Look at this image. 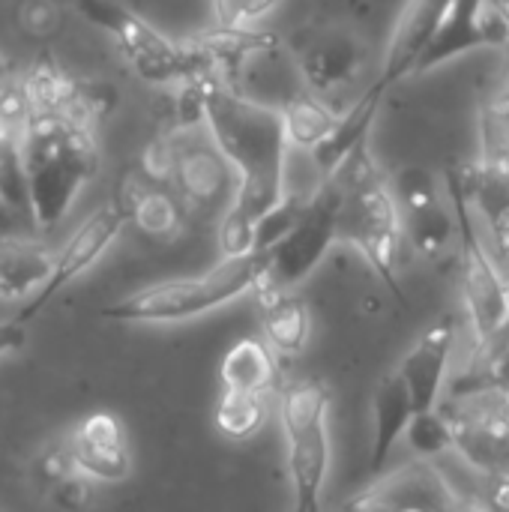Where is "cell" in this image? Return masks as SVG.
<instances>
[{"label":"cell","instance_id":"1","mask_svg":"<svg viewBox=\"0 0 509 512\" xmlns=\"http://www.w3.org/2000/svg\"><path fill=\"white\" fill-rule=\"evenodd\" d=\"M204 126L237 174L234 201L219 219V246L225 258L255 252L258 225L288 195L291 147L282 114L213 78L204 99Z\"/></svg>","mask_w":509,"mask_h":512},{"label":"cell","instance_id":"2","mask_svg":"<svg viewBox=\"0 0 509 512\" xmlns=\"http://www.w3.org/2000/svg\"><path fill=\"white\" fill-rule=\"evenodd\" d=\"M18 141L27 177V219L39 231H51L99 168L93 129L63 114L33 111Z\"/></svg>","mask_w":509,"mask_h":512},{"label":"cell","instance_id":"3","mask_svg":"<svg viewBox=\"0 0 509 512\" xmlns=\"http://www.w3.org/2000/svg\"><path fill=\"white\" fill-rule=\"evenodd\" d=\"M339 192L336 210V240L351 243L363 252L381 282L405 303V291L396 279V261L402 246V216L390 183L378 174L369 150H357L333 177H327Z\"/></svg>","mask_w":509,"mask_h":512},{"label":"cell","instance_id":"4","mask_svg":"<svg viewBox=\"0 0 509 512\" xmlns=\"http://www.w3.org/2000/svg\"><path fill=\"white\" fill-rule=\"evenodd\" d=\"M261 279V252L222 258L201 276L165 279L120 297L99 315L111 324H177L207 315L246 291H255Z\"/></svg>","mask_w":509,"mask_h":512},{"label":"cell","instance_id":"5","mask_svg":"<svg viewBox=\"0 0 509 512\" xmlns=\"http://www.w3.org/2000/svg\"><path fill=\"white\" fill-rule=\"evenodd\" d=\"M279 426L294 489L291 512H321L330 474V390L318 378L282 384Z\"/></svg>","mask_w":509,"mask_h":512},{"label":"cell","instance_id":"6","mask_svg":"<svg viewBox=\"0 0 509 512\" xmlns=\"http://www.w3.org/2000/svg\"><path fill=\"white\" fill-rule=\"evenodd\" d=\"M336 210L339 192L330 180L306 198L300 216L288 225L282 237H276L261 252V279L255 285L258 297L285 294L300 285L315 267L327 258V252L339 243L336 240Z\"/></svg>","mask_w":509,"mask_h":512},{"label":"cell","instance_id":"7","mask_svg":"<svg viewBox=\"0 0 509 512\" xmlns=\"http://www.w3.org/2000/svg\"><path fill=\"white\" fill-rule=\"evenodd\" d=\"M450 207L456 213L459 228V264H462V294L468 321L474 327V336L480 345L495 342L509 324V282L501 276L471 210V189L459 183V177H450L447 183Z\"/></svg>","mask_w":509,"mask_h":512},{"label":"cell","instance_id":"8","mask_svg":"<svg viewBox=\"0 0 509 512\" xmlns=\"http://www.w3.org/2000/svg\"><path fill=\"white\" fill-rule=\"evenodd\" d=\"M168 147V189L177 195L186 213L225 216L237 192V174L213 144L207 126L174 129L165 138Z\"/></svg>","mask_w":509,"mask_h":512},{"label":"cell","instance_id":"9","mask_svg":"<svg viewBox=\"0 0 509 512\" xmlns=\"http://www.w3.org/2000/svg\"><path fill=\"white\" fill-rule=\"evenodd\" d=\"M78 9L93 27L105 30L117 42L138 78L150 84H177L183 78H198L183 42L168 39L132 9L111 0H78Z\"/></svg>","mask_w":509,"mask_h":512},{"label":"cell","instance_id":"10","mask_svg":"<svg viewBox=\"0 0 509 512\" xmlns=\"http://www.w3.org/2000/svg\"><path fill=\"white\" fill-rule=\"evenodd\" d=\"M342 512H483L462 501L447 477L426 459H411L375 474L342 501Z\"/></svg>","mask_w":509,"mask_h":512},{"label":"cell","instance_id":"11","mask_svg":"<svg viewBox=\"0 0 509 512\" xmlns=\"http://www.w3.org/2000/svg\"><path fill=\"white\" fill-rule=\"evenodd\" d=\"M126 213H123V207L117 204V198L114 201H108L105 207H99V210H93L78 228H75V234L63 243V249L60 252H54V267H51V276H48V282L39 288V294L36 297H30L27 300V306L15 315L21 324H27L30 318H36L66 285H72L84 270H90L102 255H105V249L120 237V231L126 228Z\"/></svg>","mask_w":509,"mask_h":512},{"label":"cell","instance_id":"12","mask_svg":"<svg viewBox=\"0 0 509 512\" xmlns=\"http://www.w3.org/2000/svg\"><path fill=\"white\" fill-rule=\"evenodd\" d=\"M456 339H459V324L453 318H441L402 357L396 372L402 375V381H405V387L411 393L414 414L438 411L444 381L450 375V360H453V351H456Z\"/></svg>","mask_w":509,"mask_h":512},{"label":"cell","instance_id":"13","mask_svg":"<svg viewBox=\"0 0 509 512\" xmlns=\"http://www.w3.org/2000/svg\"><path fill=\"white\" fill-rule=\"evenodd\" d=\"M72 468L99 483H123L129 477V450L123 426L114 414L96 411L78 423L66 444Z\"/></svg>","mask_w":509,"mask_h":512},{"label":"cell","instance_id":"14","mask_svg":"<svg viewBox=\"0 0 509 512\" xmlns=\"http://www.w3.org/2000/svg\"><path fill=\"white\" fill-rule=\"evenodd\" d=\"M450 0H408L396 33L390 39L387 48V60H384V72H381V84L390 87L393 81H399L402 75L414 72L420 54L429 48V42L435 39L444 15H447Z\"/></svg>","mask_w":509,"mask_h":512},{"label":"cell","instance_id":"15","mask_svg":"<svg viewBox=\"0 0 509 512\" xmlns=\"http://www.w3.org/2000/svg\"><path fill=\"white\" fill-rule=\"evenodd\" d=\"M384 84L381 81H375L339 120H336V126H333V132L309 153L312 156V162H315V168H318V174H321V180H327V177H333L357 150H363L366 147V141H369V132H372V123H375V117H378V108H381V99H384Z\"/></svg>","mask_w":509,"mask_h":512},{"label":"cell","instance_id":"16","mask_svg":"<svg viewBox=\"0 0 509 512\" xmlns=\"http://www.w3.org/2000/svg\"><path fill=\"white\" fill-rule=\"evenodd\" d=\"M54 249L36 237L0 234V300H30L48 282Z\"/></svg>","mask_w":509,"mask_h":512},{"label":"cell","instance_id":"17","mask_svg":"<svg viewBox=\"0 0 509 512\" xmlns=\"http://www.w3.org/2000/svg\"><path fill=\"white\" fill-rule=\"evenodd\" d=\"M414 417V402L411 393L402 381V375L393 369L390 375L381 378V384L375 387V399H372V453H369V471L381 474L396 441L405 438V429Z\"/></svg>","mask_w":509,"mask_h":512},{"label":"cell","instance_id":"18","mask_svg":"<svg viewBox=\"0 0 509 512\" xmlns=\"http://www.w3.org/2000/svg\"><path fill=\"white\" fill-rule=\"evenodd\" d=\"M117 204L123 207L126 219L135 222L141 231L156 234V237H168L180 228V222L186 219L183 204L177 201V195L162 186V183H141V180H126V186H120Z\"/></svg>","mask_w":509,"mask_h":512},{"label":"cell","instance_id":"19","mask_svg":"<svg viewBox=\"0 0 509 512\" xmlns=\"http://www.w3.org/2000/svg\"><path fill=\"white\" fill-rule=\"evenodd\" d=\"M486 6L489 0H450L447 15L435 33V39L429 42V48L420 54L414 72L432 69L450 57H456L465 48L483 45V18H486Z\"/></svg>","mask_w":509,"mask_h":512},{"label":"cell","instance_id":"20","mask_svg":"<svg viewBox=\"0 0 509 512\" xmlns=\"http://www.w3.org/2000/svg\"><path fill=\"white\" fill-rule=\"evenodd\" d=\"M222 390L225 393H252V396H270L276 390V360L267 342L258 339H240L234 342L219 366Z\"/></svg>","mask_w":509,"mask_h":512},{"label":"cell","instance_id":"21","mask_svg":"<svg viewBox=\"0 0 509 512\" xmlns=\"http://www.w3.org/2000/svg\"><path fill=\"white\" fill-rule=\"evenodd\" d=\"M261 303H264L261 321H264L267 345L285 357H297L306 348L309 333H312L309 306L300 297H294L291 291L267 294V297H261Z\"/></svg>","mask_w":509,"mask_h":512},{"label":"cell","instance_id":"22","mask_svg":"<svg viewBox=\"0 0 509 512\" xmlns=\"http://www.w3.org/2000/svg\"><path fill=\"white\" fill-rule=\"evenodd\" d=\"M282 114V126H285V138L291 150H303L312 153L336 126L339 114L333 108H327L315 93H294L285 99V105L279 108Z\"/></svg>","mask_w":509,"mask_h":512},{"label":"cell","instance_id":"23","mask_svg":"<svg viewBox=\"0 0 509 512\" xmlns=\"http://www.w3.org/2000/svg\"><path fill=\"white\" fill-rule=\"evenodd\" d=\"M21 84L30 99V108L42 114H63L78 93V81L51 57H39L21 78Z\"/></svg>","mask_w":509,"mask_h":512},{"label":"cell","instance_id":"24","mask_svg":"<svg viewBox=\"0 0 509 512\" xmlns=\"http://www.w3.org/2000/svg\"><path fill=\"white\" fill-rule=\"evenodd\" d=\"M402 237L411 240L414 252L423 258H438L450 249V243L459 237L456 228V213L450 204H435L417 213H405L402 216Z\"/></svg>","mask_w":509,"mask_h":512},{"label":"cell","instance_id":"25","mask_svg":"<svg viewBox=\"0 0 509 512\" xmlns=\"http://www.w3.org/2000/svg\"><path fill=\"white\" fill-rule=\"evenodd\" d=\"M360 60H363L360 45L348 36H339V39H330V42L312 48V54L306 60V75H309L312 87L333 90V87L348 84L357 75Z\"/></svg>","mask_w":509,"mask_h":512},{"label":"cell","instance_id":"26","mask_svg":"<svg viewBox=\"0 0 509 512\" xmlns=\"http://www.w3.org/2000/svg\"><path fill=\"white\" fill-rule=\"evenodd\" d=\"M267 417V396H252V393H222L216 405V426L222 435L243 441L252 438Z\"/></svg>","mask_w":509,"mask_h":512},{"label":"cell","instance_id":"27","mask_svg":"<svg viewBox=\"0 0 509 512\" xmlns=\"http://www.w3.org/2000/svg\"><path fill=\"white\" fill-rule=\"evenodd\" d=\"M405 438H408L411 450L417 453V459H426V462L456 450V444H459L456 426L447 417H441L438 411L414 414L405 429Z\"/></svg>","mask_w":509,"mask_h":512},{"label":"cell","instance_id":"28","mask_svg":"<svg viewBox=\"0 0 509 512\" xmlns=\"http://www.w3.org/2000/svg\"><path fill=\"white\" fill-rule=\"evenodd\" d=\"M390 192L396 198V207H399V216L405 213H417V210H426V207H435L441 204V183L438 177L423 168V165H408L402 168L393 183H390Z\"/></svg>","mask_w":509,"mask_h":512},{"label":"cell","instance_id":"29","mask_svg":"<svg viewBox=\"0 0 509 512\" xmlns=\"http://www.w3.org/2000/svg\"><path fill=\"white\" fill-rule=\"evenodd\" d=\"M0 204L18 219H27V177L21 159V141L12 132L0 135Z\"/></svg>","mask_w":509,"mask_h":512},{"label":"cell","instance_id":"30","mask_svg":"<svg viewBox=\"0 0 509 512\" xmlns=\"http://www.w3.org/2000/svg\"><path fill=\"white\" fill-rule=\"evenodd\" d=\"M282 0H210L216 27L225 30H249L267 15H273Z\"/></svg>","mask_w":509,"mask_h":512},{"label":"cell","instance_id":"31","mask_svg":"<svg viewBox=\"0 0 509 512\" xmlns=\"http://www.w3.org/2000/svg\"><path fill=\"white\" fill-rule=\"evenodd\" d=\"M30 114H33V108H30V99L24 93V84L15 81L12 75H3L0 78V129L21 135Z\"/></svg>","mask_w":509,"mask_h":512},{"label":"cell","instance_id":"32","mask_svg":"<svg viewBox=\"0 0 509 512\" xmlns=\"http://www.w3.org/2000/svg\"><path fill=\"white\" fill-rule=\"evenodd\" d=\"M27 324H21L15 315L0 321V357H9V354H18L24 345H27Z\"/></svg>","mask_w":509,"mask_h":512},{"label":"cell","instance_id":"33","mask_svg":"<svg viewBox=\"0 0 509 512\" xmlns=\"http://www.w3.org/2000/svg\"><path fill=\"white\" fill-rule=\"evenodd\" d=\"M492 504H495V510L498 512H509V474L495 483V489H492Z\"/></svg>","mask_w":509,"mask_h":512},{"label":"cell","instance_id":"34","mask_svg":"<svg viewBox=\"0 0 509 512\" xmlns=\"http://www.w3.org/2000/svg\"><path fill=\"white\" fill-rule=\"evenodd\" d=\"M0 234H21V219L0 204Z\"/></svg>","mask_w":509,"mask_h":512},{"label":"cell","instance_id":"35","mask_svg":"<svg viewBox=\"0 0 509 512\" xmlns=\"http://www.w3.org/2000/svg\"><path fill=\"white\" fill-rule=\"evenodd\" d=\"M489 9H492V15L498 18L501 30L507 33L509 39V0H489Z\"/></svg>","mask_w":509,"mask_h":512},{"label":"cell","instance_id":"36","mask_svg":"<svg viewBox=\"0 0 509 512\" xmlns=\"http://www.w3.org/2000/svg\"><path fill=\"white\" fill-rule=\"evenodd\" d=\"M3 75H9V60L0 54V78H3Z\"/></svg>","mask_w":509,"mask_h":512},{"label":"cell","instance_id":"37","mask_svg":"<svg viewBox=\"0 0 509 512\" xmlns=\"http://www.w3.org/2000/svg\"><path fill=\"white\" fill-rule=\"evenodd\" d=\"M3 132H6V129H0V135H3Z\"/></svg>","mask_w":509,"mask_h":512}]
</instances>
